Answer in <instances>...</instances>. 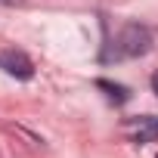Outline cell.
Returning a JSON list of instances; mask_svg holds the SVG:
<instances>
[{"label":"cell","instance_id":"3957f363","mask_svg":"<svg viewBox=\"0 0 158 158\" xmlns=\"http://www.w3.org/2000/svg\"><path fill=\"white\" fill-rule=\"evenodd\" d=\"M158 139V118L146 115V118H136V133H133V143H155Z\"/></svg>","mask_w":158,"mask_h":158},{"label":"cell","instance_id":"7a4b0ae2","mask_svg":"<svg viewBox=\"0 0 158 158\" xmlns=\"http://www.w3.org/2000/svg\"><path fill=\"white\" fill-rule=\"evenodd\" d=\"M0 68L10 77H19V81H31L34 77V62L22 50H3L0 53Z\"/></svg>","mask_w":158,"mask_h":158},{"label":"cell","instance_id":"5b68a950","mask_svg":"<svg viewBox=\"0 0 158 158\" xmlns=\"http://www.w3.org/2000/svg\"><path fill=\"white\" fill-rule=\"evenodd\" d=\"M0 3H6V6H22L25 0H0Z\"/></svg>","mask_w":158,"mask_h":158},{"label":"cell","instance_id":"6da1fadb","mask_svg":"<svg viewBox=\"0 0 158 158\" xmlns=\"http://www.w3.org/2000/svg\"><path fill=\"white\" fill-rule=\"evenodd\" d=\"M152 50V31L139 22H127L121 31H118V44H115V53L118 56H127V59H136V56H146Z\"/></svg>","mask_w":158,"mask_h":158},{"label":"cell","instance_id":"8992f818","mask_svg":"<svg viewBox=\"0 0 158 158\" xmlns=\"http://www.w3.org/2000/svg\"><path fill=\"white\" fill-rule=\"evenodd\" d=\"M152 90H155V96H158V71L152 74Z\"/></svg>","mask_w":158,"mask_h":158},{"label":"cell","instance_id":"277c9868","mask_svg":"<svg viewBox=\"0 0 158 158\" xmlns=\"http://www.w3.org/2000/svg\"><path fill=\"white\" fill-rule=\"evenodd\" d=\"M96 87H99V90H106V96H109V99H115V102H127V99H130L127 87L112 84V81H106V77H99V81H96Z\"/></svg>","mask_w":158,"mask_h":158}]
</instances>
